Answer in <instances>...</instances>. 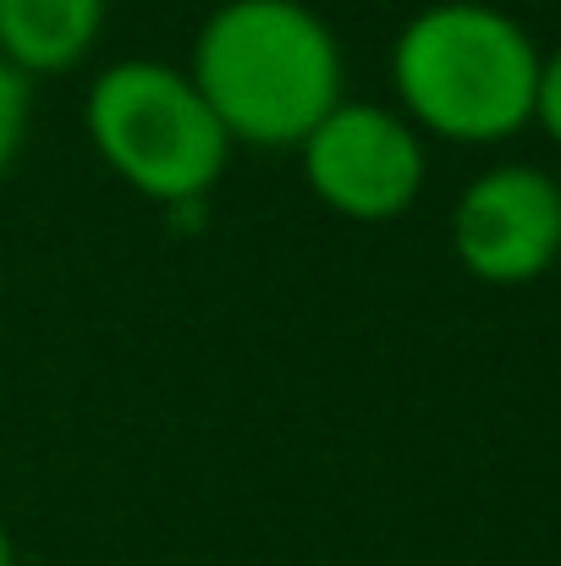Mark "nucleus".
Instances as JSON below:
<instances>
[{
  "label": "nucleus",
  "mask_w": 561,
  "mask_h": 566,
  "mask_svg": "<svg viewBox=\"0 0 561 566\" xmlns=\"http://www.w3.org/2000/svg\"><path fill=\"white\" fill-rule=\"evenodd\" d=\"M83 133L116 182L166 209H198L231 160V138L193 88L187 66L149 55L111 61L89 83Z\"/></svg>",
  "instance_id": "nucleus-3"
},
{
  "label": "nucleus",
  "mask_w": 561,
  "mask_h": 566,
  "mask_svg": "<svg viewBox=\"0 0 561 566\" xmlns=\"http://www.w3.org/2000/svg\"><path fill=\"white\" fill-rule=\"evenodd\" d=\"M187 77L231 149H298L347 99L342 39L303 0H220L193 33Z\"/></svg>",
  "instance_id": "nucleus-1"
},
{
  "label": "nucleus",
  "mask_w": 561,
  "mask_h": 566,
  "mask_svg": "<svg viewBox=\"0 0 561 566\" xmlns=\"http://www.w3.org/2000/svg\"><path fill=\"white\" fill-rule=\"evenodd\" d=\"M298 160L309 192L331 214L359 226L407 214L429 177L424 133L402 111L374 99H342L336 111H325V122L298 144Z\"/></svg>",
  "instance_id": "nucleus-4"
},
{
  "label": "nucleus",
  "mask_w": 561,
  "mask_h": 566,
  "mask_svg": "<svg viewBox=\"0 0 561 566\" xmlns=\"http://www.w3.org/2000/svg\"><path fill=\"white\" fill-rule=\"evenodd\" d=\"M396 111L440 144H507L534 116L540 44L490 0H435L391 39Z\"/></svg>",
  "instance_id": "nucleus-2"
},
{
  "label": "nucleus",
  "mask_w": 561,
  "mask_h": 566,
  "mask_svg": "<svg viewBox=\"0 0 561 566\" xmlns=\"http://www.w3.org/2000/svg\"><path fill=\"white\" fill-rule=\"evenodd\" d=\"M557 182H561V177H557Z\"/></svg>",
  "instance_id": "nucleus-10"
},
{
  "label": "nucleus",
  "mask_w": 561,
  "mask_h": 566,
  "mask_svg": "<svg viewBox=\"0 0 561 566\" xmlns=\"http://www.w3.org/2000/svg\"><path fill=\"white\" fill-rule=\"evenodd\" d=\"M529 127H540L561 149V44L540 50V77H534V116Z\"/></svg>",
  "instance_id": "nucleus-8"
},
{
  "label": "nucleus",
  "mask_w": 561,
  "mask_h": 566,
  "mask_svg": "<svg viewBox=\"0 0 561 566\" xmlns=\"http://www.w3.org/2000/svg\"><path fill=\"white\" fill-rule=\"evenodd\" d=\"M28 122H33V83L0 61V182L11 177V166L28 144Z\"/></svg>",
  "instance_id": "nucleus-7"
},
{
  "label": "nucleus",
  "mask_w": 561,
  "mask_h": 566,
  "mask_svg": "<svg viewBox=\"0 0 561 566\" xmlns=\"http://www.w3.org/2000/svg\"><path fill=\"white\" fill-rule=\"evenodd\" d=\"M111 0H0V61L33 77H61L105 33Z\"/></svg>",
  "instance_id": "nucleus-6"
},
{
  "label": "nucleus",
  "mask_w": 561,
  "mask_h": 566,
  "mask_svg": "<svg viewBox=\"0 0 561 566\" xmlns=\"http://www.w3.org/2000/svg\"><path fill=\"white\" fill-rule=\"evenodd\" d=\"M451 253L485 286H529L561 259V182L507 160L479 171L451 203Z\"/></svg>",
  "instance_id": "nucleus-5"
},
{
  "label": "nucleus",
  "mask_w": 561,
  "mask_h": 566,
  "mask_svg": "<svg viewBox=\"0 0 561 566\" xmlns=\"http://www.w3.org/2000/svg\"><path fill=\"white\" fill-rule=\"evenodd\" d=\"M0 566H17V545H11V534H6V523H0Z\"/></svg>",
  "instance_id": "nucleus-9"
}]
</instances>
